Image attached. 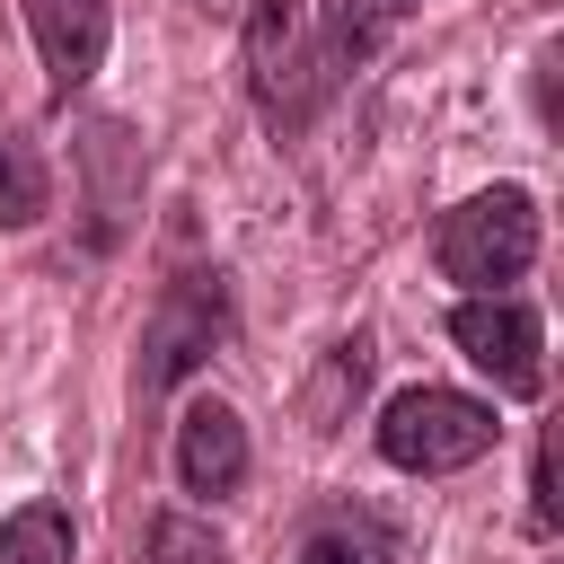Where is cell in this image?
<instances>
[{"label": "cell", "mask_w": 564, "mask_h": 564, "mask_svg": "<svg viewBox=\"0 0 564 564\" xmlns=\"http://www.w3.org/2000/svg\"><path fill=\"white\" fill-rule=\"evenodd\" d=\"M326 62L335 53L308 35V0H247V88L273 132H300L326 106V88H335Z\"/></svg>", "instance_id": "1"}, {"label": "cell", "mask_w": 564, "mask_h": 564, "mask_svg": "<svg viewBox=\"0 0 564 564\" xmlns=\"http://www.w3.org/2000/svg\"><path fill=\"white\" fill-rule=\"evenodd\" d=\"M494 405L467 388H397L379 405V458L405 476H458L494 449Z\"/></svg>", "instance_id": "2"}, {"label": "cell", "mask_w": 564, "mask_h": 564, "mask_svg": "<svg viewBox=\"0 0 564 564\" xmlns=\"http://www.w3.org/2000/svg\"><path fill=\"white\" fill-rule=\"evenodd\" d=\"M441 273L467 282V291H502L538 264V203L520 185H485L467 194L458 212H441V238H432Z\"/></svg>", "instance_id": "3"}, {"label": "cell", "mask_w": 564, "mask_h": 564, "mask_svg": "<svg viewBox=\"0 0 564 564\" xmlns=\"http://www.w3.org/2000/svg\"><path fill=\"white\" fill-rule=\"evenodd\" d=\"M229 335V282L220 273H176L141 326V361H132V397L159 405L194 361H212V344Z\"/></svg>", "instance_id": "4"}, {"label": "cell", "mask_w": 564, "mask_h": 564, "mask_svg": "<svg viewBox=\"0 0 564 564\" xmlns=\"http://www.w3.org/2000/svg\"><path fill=\"white\" fill-rule=\"evenodd\" d=\"M449 344L502 388V397H538L546 388V361H538V308H520L511 291H467L449 308Z\"/></svg>", "instance_id": "5"}, {"label": "cell", "mask_w": 564, "mask_h": 564, "mask_svg": "<svg viewBox=\"0 0 564 564\" xmlns=\"http://www.w3.org/2000/svg\"><path fill=\"white\" fill-rule=\"evenodd\" d=\"M26 35H35V53H44L53 97L70 106V97L97 79V62H106L115 9H106V0H26Z\"/></svg>", "instance_id": "6"}, {"label": "cell", "mask_w": 564, "mask_h": 564, "mask_svg": "<svg viewBox=\"0 0 564 564\" xmlns=\"http://www.w3.org/2000/svg\"><path fill=\"white\" fill-rule=\"evenodd\" d=\"M176 485L203 494V502L247 485V423H238V405H220V397L185 405V423H176Z\"/></svg>", "instance_id": "7"}, {"label": "cell", "mask_w": 564, "mask_h": 564, "mask_svg": "<svg viewBox=\"0 0 564 564\" xmlns=\"http://www.w3.org/2000/svg\"><path fill=\"white\" fill-rule=\"evenodd\" d=\"M291 564H397V529L370 502H326V511H308Z\"/></svg>", "instance_id": "8"}, {"label": "cell", "mask_w": 564, "mask_h": 564, "mask_svg": "<svg viewBox=\"0 0 564 564\" xmlns=\"http://www.w3.org/2000/svg\"><path fill=\"white\" fill-rule=\"evenodd\" d=\"M0 564H70V511L62 502H18L0 520Z\"/></svg>", "instance_id": "9"}, {"label": "cell", "mask_w": 564, "mask_h": 564, "mask_svg": "<svg viewBox=\"0 0 564 564\" xmlns=\"http://www.w3.org/2000/svg\"><path fill=\"white\" fill-rule=\"evenodd\" d=\"M44 203H53V176H44L35 141L0 132V229H26V220H44Z\"/></svg>", "instance_id": "10"}, {"label": "cell", "mask_w": 564, "mask_h": 564, "mask_svg": "<svg viewBox=\"0 0 564 564\" xmlns=\"http://www.w3.org/2000/svg\"><path fill=\"white\" fill-rule=\"evenodd\" d=\"M414 18V0H326V53H379L397 26Z\"/></svg>", "instance_id": "11"}, {"label": "cell", "mask_w": 564, "mask_h": 564, "mask_svg": "<svg viewBox=\"0 0 564 564\" xmlns=\"http://www.w3.org/2000/svg\"><path fill=\"white\" fill-rule=\"evenodd\" d=\"M141 564H229L220 529H203L194 511H159L150 538H141Z\"/></svg>", "instance_id": "12"}, {"label": "cell", "mask_w": 564, "mask_h": 564, "mask_svg": "<svg viewBox=\"0 0 564 564\" xmlns=\"http://www.w3.org/2000/svg\"><path fill=\"white\" fill-rule=\"evenodd\" d=\"M529 494H538V502H529L538 529H555V449H546V441H538V458H529Z\"/></svg>", "instance_id": "13"}]
</instances>
